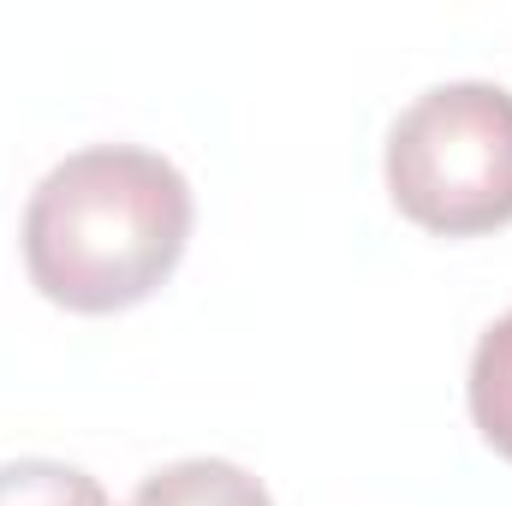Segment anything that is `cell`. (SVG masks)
Returning <instances> with one entry per match:
<instances>
[{"instance_id":"cell-1","label":"cell","mask_w":512,"mask_h":506,"mask_svg":"<svg viewBox=\"0 0 512 506\" xmlns=\"http://www.w3.org/2000/svg\"><path fill=\"white\" fill-rule=\"evenodd\" d=\"M185 173L137 143H90L42 173L24 209V268L72 316H114L161 292L191 245Z\"/></svg>"},{"instance_id":"cell-2","label":"cell","mask_w":512,"mask_h":506,"mask_svg":"<svg viewBox=\"0 0 512 506\" xmlns=\"http://www.w3.org/2000/svg\"><path fill=\"white\" fill-rule=\"evenodd\" d=\"M387 197L441 239L512 221V90L459 78L423 90L387 131Z\"/></svg>"},{"instance_id":"cell-3","label":"cell","mask_w":512,"mask_h":506,"mask_svg":"<svg viewBox=\"0 0 512 506\" xmlns=\"http://www.w3.org/2000/svg\"><path fill=\"white\" fill-rule=\"evenodd\" d=\"M131 506H274L268 489L233 459H173L137 483Z\"/></svg>"},{"instance_id":"cell-4","label":"cell","mask_w":512,"mask_h":506,"mask_svg":"<svg viewBox=\"0 0 512 506\" xmlns=\"http://www.w3.org/2000/svg\"><path fill=\"white\" fill-rule=\"evenodd\" d=\"M465 399H471L477 435H483L501 459H512V310L501 322L483 328V340H477V352H471Z\"/></svg>"},{"instance_id":"cell-5","label":"cell","mask_w":512,"mask_h":506,"mask_svg":"<svg viewBox=\"0 0 512 506\" xmlns=\"http://www.w3.org/2000/svg\"><path fill=\"white\" fill-rule=\"evenodd\" d=\"M0 506H114L108 489L66 459H6Z\"/></svg>"}]
</instances>
